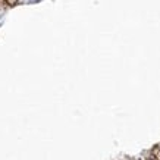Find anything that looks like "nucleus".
<instances>
[{
    "label": "nucleus",
    "mask_w": 160,
    "mask_h": 160,
    "mask_svg": "<svg viewBox=\"0 0 160 160\" xmlns=\"http://www.w3.org/2000/svg\"><path fill=\"white\" fill-rule=\"evenodd\" d=\"M27 2H37V0H27Z\"/></svg>",
    "instance_id": "nucleus-1"
}]
</instances>
